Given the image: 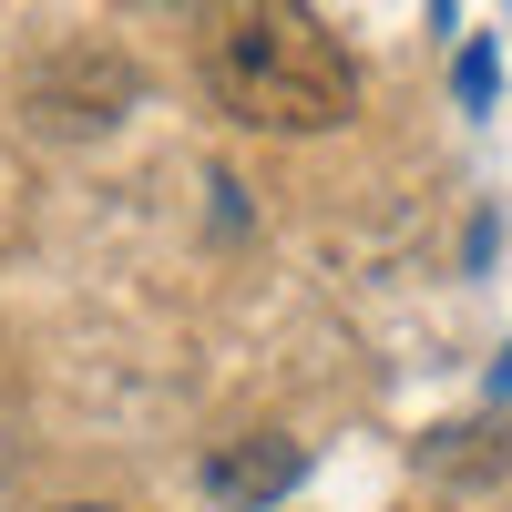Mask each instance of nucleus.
Masks as SVG:
<instances>
[{
	"label": "nucleus",
	"instance_id": "f257e3e1",
	"mask_svg": "<svg viewBox=\"0 0 512 512\" xmlns=\"http://www.w3.org/2000/svg\"><path fill=\"white\" fill-rule=\"evenodd\" d=\"M195 72L226 123L246 134H328L359 113V72L308 0H205L195 11Z\"/></svg>",
	"mask_w": 512,
	"mask_h": 512
},
{
	"label": "nucleus",
	"instance_id": "f03ea898",
	"mask_svg": "<svg viewBox=\"0 0 512 512\" xmlns=\"http://www.w3.org/2000/svg\"><path fill=\"white\" fill-rule=\"evenodd\" d=\"M21 113L41 123V134H62V144L113 134V123L134 113V62H123V52H93V41H62V52H41V62H31Z\"/></svg>",
	"mask_w": 512,
	"mask_h": 512
},
{
	"label": "nucleus",
	"instance_id": "7ed1b4c3",
	"mask_svg": "<svg viewBox=\"0 0 512 512\" xmlns=\"http://www.w3.org/2000/svg\"><path fill=\"white\" fill-rule=\"evenodd\" d=\"M297 482H308V451H297V441H277V431H246V441H216V451H205V492H216V502H236V512L287 502Z\"/></svg>",
	"mask_w": 512,
	"mask_h": 512
},
{
	"label": "nucleus",
	"instance_id": "20e7f679",
	"mask_svg": "<svg viewBox=\"0 0 512 512\" xmlns=\"http://www.w3.org/2000/svg\"><path fill=\"white\" fill-rule=\"evenodd\" d=\"M420 472H431V482H502L512 472V441L492 431V420H461V431L420 441Z\"/></svg>",
	"mask_w": 512,
	"mask_h": 512
},
{
	"label": "nucleus",
	"instance_id": "39448f33",
	"mask_svg": "<svg viewBox=\"0 0 512 512\" xmlns=\"http://www.w3.org/2000/svg\"><path fill=\"white\" fill-rule=\"evenodd\" d=\"M461 103H492V52H461Z\"/></svg>",
	"mask_w": 512,
	"mask_h": 512
},
{
	"label": "nucleus",
	"instance_id": "423d86ee",
	"mask_svg": "<svg viewBox=\"0 0 512 512\" xmlns=\"http://www.w3.org/2000/svg\"><path fill=\"white\" fill-rule=\"evenodd\" d=\"M502 390H512V349H502V359H492V400H502Z\"/></svg>",
	"mask_w": 512,
	"mask_h": 512
},
{
	"label": "nucleus",
	"instance_id": "0eeeda50",
	"mask_svg": "<svg viewBox=\"0 0 512 512\" xmlns=\"http://www.w3.org/2000/svg\"><path fill=\"white\" fill-rule=\"evenodd\" d=\"M62 512H103V502H62Z\"/></svg>",
	"mask_w": 512,
	"mask_h": 512
},
{
	"label": "nucleus",
	"instance_id": "6e6552de",
	"mask_svg": "<svg viewBox=\"0 0 512 512\" xmlns=\"http://www.w3.org/2000/svg\"><path fill=\"white\" fill-rule=\"evenodd\" d=\"M175 11H205V0H175Z\"/></svg>",
	"mask_w": 512,
	"mask_h": 512
},
{
	"label": "nucleus",
	"instance_id": "1a4fd4ad",
	"mask_svg": "<svg viewBox=\"0 0 512 512\" xmlns=\"http://www.w3.org/2000/svg\"><path fill=\"white\" fill-rule=\"evenodd\" d=\"M441 21H451V0H441Z\"/></svg>",
	"mask_w": 512,
	"mask_h": 512
}]
</instances>
